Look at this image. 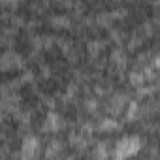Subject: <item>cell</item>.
<instances>
[{"label":"cell","instance_id":"6da1fadb","mask_svg":"<svg viewBox=\"0 0 160 160\" xmlns=\"http://www.w3.org/2000/svg\"><path fill=\"white\" fill-rule=\"evenodd\" d=\"M141 147V141L138 136H128V138H122L117 147H115V156L117 158H128L132 154H136Z\"/></svg>","mask_w":160,"mask_h":160},{"label":"cell","instance_id":"7a4b0ae2","mask_svg":"<svg viewBox=\"0 0 160 160\" xmlns=\"http://www.w3.org/2000/svg\"><path fill=\"white\" fill-rule=\"evenodd\" d=\"M38 149H40L38 138L27 136L23 139V145H21V160H34V156L38 154Z\"/></svg>","mask_w":160,"mask_h":160},{"label":"cell","instance_id":"3957f363","mask_svg":"<svg viewBox=\"0 0 160 160\" xmlns=\"http://www.w3.org/2000/svg\"><path fill=\"white\" fill-rule=\"evenodd\" d=\"M43 130L45 132H57V130H60V115L55 113V111H51L47 115L45 122H43Z\"/></svg>","mask_w":160,"mask_h":160},{"label":"cell","instance_id":"277c9868","mask_svg":"<svg viewBox=\"0 0 160 160\" xmlns=\"http://www.w3.org/2000/svg\"><path fill=\"white\" fill-rule=\"evenodd\" d=\"M13 64H21V57L15 55V53H6V55L2 57V68L8 70V68L13 66Z\"/></svg>","mask_w":160,"mask_h":160},{"label":"cell","instance_id":"5b68a950","mask_svg":"<svg viewBox=\"0 0 160 160\" xmlns=\"http://www.w3.org/2000/svg\"><path fill=\"white\" fill-rule=\"evenodd\" d=\"M117 128H119V122H117L115 119H102L100 124H98V130H102V132H104V130H106V132H108V130H117Z\"/></svg>","mask_w":160,"mask_h":160},{"label":"cell","instance_id":"8992f818","mask_svg":"<svg viewBox=\"0 0 160 160\" xmlns=\"http://www.w3.org/2000/svg\"><path fill=\"white\" fill-rule=\"evenodd\" d=\"M60 149H62V143H60L58 139H55V141L49 143V147H47V151H45V156H47V158H53V156H57V154L60 152Z\"/></svg>","mask_w":160,"mask_h":160},{"label":"cell","instance_id":"52a82bcc","mask_svg":"<svg viewBox=\"0 0 160 160\" xmlns=\"http://www.w3.org/2000/svg\"><path fill=\"white\" fill-rule=\"evenodd\" d=\"M145 79H147V77H145L141 72H132V73H130V83H132L134 87H141Z\"/></svg>","mask_w":160,"mask_h":160},{"label":"cell","instance_id":"ba28073f","mask_svg":"<svg viewBox=\"0 0 160 160\" xmlns=\"http://www.w3.org/2000/svg\"><path fill=\"white\" fill-rule=\"evenodd\" d=\"M138 109H139L138 102H130V104H128V111H126V119H128V121H134L136 115H138Z\"/></svg>","mask_w":160,"mask_h":160},{"label":"cell","instance_id":"9c48e42d","mask_svg":"<svg viewBox=\"0 0 160 160\" xmlns=\"http://www.w3.org/2000/svg\"><path fill=\"white\" fill-rule=\"evenodd\" d=\"M87 109L89 111H94L96 109V102L94 100H87Z\"/></svg>","mask_w":160,"mask_h":160},{"label":"cell","instance_id":"30bf717a","mask_svg":"<svg viewBox=\"0 0 160 160\" xmlns=\"http://www.w3.org/2000/svg\"><path fill=\"white\" fill-rule=\"evenodd\" d=\"M152 66H154V68H160V55H158V57L154 58V62H152Z\"/></svg>","mask_w":160,"mask_h":160}]
</instances>
